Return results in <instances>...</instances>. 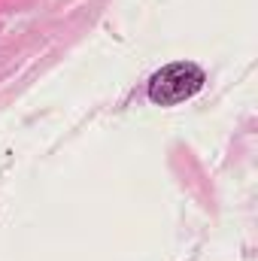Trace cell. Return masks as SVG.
Wrapping results in <instances>:
<instances>
[{"mask_svg":"<svg viewBox=\"0 0 258 261\" xmlns=\"http://www.w3.org/2000/svg\"><path fill=\"white\" fill-rule=\"evenodd\" d=\"M207 82V73L194 61H173V64L161 67L149 76L146 82V97L155 107H176L194 97Z\"/></svg>","mask_w":258,"mask_h":261,"instance_id":"cell-1","label":"cell"}]
</instances>
